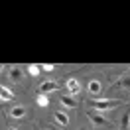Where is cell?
<instances>
[{
    "instance_id": "cell-1",
    "label": "cell",
    "mask_w": 130,
    "mask_h": 130,
    "mask_svg": "<svg viewBox=\"0 0 130 130\" xmlns=\"http://www.w3.org/2000/svg\"><path fill=\"white\" fill-rule=\"evenodd\" d=\"M87 105H89V108H93V110H110V108H116L118 105H122V101H118V99L93 101V99H89V101H87Z\"/></svg>"
},
{
    "instance_id": "cell-2",
    "label": "cell",
    "mask_w": 130,
    "mask_h": 130,
    "mask_svg": "<svg viewBox=\"0 0 130 130\" xmlns=\"http://www.w3.org/2000/svg\"><path fill=\"white\" fill-rule=\"evenodd\" d=\"M55 89H59L55 81H41L38 85V93H41V95H47V93H51V91H55Z\"/></svg>"
},
{
    "instance_id": "cell-3",
    "label": "cell",
    "mask_w": 130,
    "mask_h": 130,
    "mask_svg": "<svg viewBox=\"0 0 130 130\" xmlns=\"http://www.w3.org/2000/svg\"><path fill=\"white\" fill-rule=\"evenodd\" d=\"M65 89L69 91V95L73 97V95H79V93H81V85H79L77 79H67V81H65Z\"/></svg>"
},
{
    "instance_id": "cell-4",
    "label": "cell",
    "mask_w": 130,
    "mask_h": 130,
    "mask_svg": "<svg viewBox=\"0 0 130 130\" xmlns=\"http://www.w3.org/2000/svg\"><path fill=\"white\" fill-rule=\"evenodd\" d=\"M24 116H26V108L22 105H14L10 108V118L12 120H22Z\"/></svg>"
},
{
    "instance_id": "cell-5",
    "label": "cell",
    "mask_w": 130,
    "mask_h": 130,
    "mask_svg": "<svg viewBox=\"0 0 130 130\" xmlns=\"http://www.w3.org/2000/svg\"><path fill=\"white\" fill-rule=\"evenodd\" d=\"M89 118L93 120V124H95V126H108V124H110L105 116H101L99 112H89Z\"/></svg>"
},
{
    "instance_id": "cell-6",
    "label": "cell",
    "mask_w": 130,
    "mask_h": 130,
    "mask_svg": "<svg viewBox=\"0 0 130 130\" xmlns=\"http://www.w3.org/2000/svg\"><path fill=\"white\" fill-rule=\"evenodd\" d=\"M53 118H55V122H57V124H61V126H67L69 120H71V118H69V114L63 112V110H57V112L53 114Z\"/></svg>"
},
{
    "instance_id": "cell-7",
    "label": "cell",
    "mask_w": 130,
    "mask_h": 130,
    "mask_svg": "<svg viewBox=\"0 0 130 130\" xmlns=\"http://www.w3.org/2000/svg\"><path fill=\"white\" fill-rule=\"evenodd\" d=\"M87 89H89L91 95H99V93L103 91V85H101V81H97V79H91V81L87 83Z\"/></svg>"
},
{
    "instance_id": "cell-8",
    "label": "cell",
    "mask_w": 130,
    "mask_h": 130,
    "mask_svg": "<svg viewBox=\"0 0 130 130\" xmlns=\"http://www.w3.org/2000/svg\"><path fill=\"white\" fill-rule=\"evenodd\" d=\"M10 79L14 83H18V81H22V77H24V73H22V69L20 67H10Z\"/></svg>"
},
{
    "instance_id": "cell-9",
    "label": "cell",
    "mask_w": 130,
    "mask_h": 130,
    "mask_svg": "<svg viewBox=\"0 0 130 130\" xmlns=\"http://www.w3.org/2000/svg\"><path fill=\"white\" fill-rule=\"evenodd\" d=\"M59 101H61L67 108H75V106H77V101H75L71 95H61V97H59Z\"/></svg>"
},
{
    "instance_id": "cell-10",
    "label": "cell",
    "mask_w": 130,
    "mask_h": 130,
    "mask_svg": "<svg viewBox=\"0 0 130 130\" xmlns=\"http://www.w3.org/2000/svg\"><path fill=\"white\" fill-rule=\"evenodd\" d=\"M0 99H2V103L12 101V99H14V93H12V91H8V87H4V85H2V89H0Z\"/></svg>"
},
{
    "instance_id": "cell-11",
    "label": "cell",
    "mask_w": 130,
    "mask_h": 130,
    "mask_svg": "<svg viewBox=\"0 0 130 130\" xmlns=\"http://www.w3.org/2000/svg\"><path fill=\"white\" fill-rule=\"evenodd\" d=\"M26 71H28V75H30V77H38V75L41 73V65L32 63V65H28V69H26Z\"/></svg>"
},
{
    "instance_id": "cell-12",
    "label": "cell",
    "mask_w": 130,
    "mask_h": 130,
    "mask_svg": "<svg viewBox=\"0 0 130 130\" xmlns=\"http://www.w3.org/2000/svg\"><path fill=\"white\" fill-rule=\"evenodd\" d=\"M120 128L122 130H130V110L124 112V116H122V120H120Z\"/></svg>"
},
{
    "instance_id": "cell-13",
    "label": "cell",
    "mask_w": 130,
    "mask_h": 130,
    "mask_svg": "<svg viewBox=\"0 0 130 130\" xmlns=\"http://www.w3.org/2000/svg\"><path fill=\"white\" fill-rule=\"evenodd\" d=\"M36 103H38V106H41V108H45V106L49 105V99L45 97V95H41V93H38V97H36Z\"/></svg>"
},
{
    "instance_id": "cell-14",
    "label": "cell",
    "mask_w": 130,
    "mask_h": 130,
    "mask_svg": "<svg viewBox=\"0 0 130 130\" xmlns=\"http://www.w3.org/2000/svg\"><path fill=\"white\" fill-rule=\"evenodd\" d=\"M116 85H118V87H122V89H126V91H130V75H128V77H120Z\"/></svg>"
},
{
    "instance_id": "cell-15",
    "label": "cell",
    "mask_w": 130,
    "mask_h": 130,
    "mask_svg": "<svg viewBox=\"0 0 130 130\" xmlns=\"http://www.w3.org/2000/svg\"><path fill=\"white\" fill-rule=\"evenodd\" d=\"M55 69V65H51V63H43L41 65V71H53Z\"/></svg>"
},
{
    "instance_id": "cell-16",
    "label": "cell",
    "mask_w": 130,
    "mask_h": 130,
    "mask_svg": "<svg viewBox=\"0 0 130 130\" xmlns=\"http://www.w3.org/2000/svg\"><path fill=\"white\" fill-rule=\"evenodd\" d=\"M79 130H87V128H85V126H81V128H79Z\"/></svg>"
},
{
    "instance_id": "cell-17",
    "label": "cell",
    "mask_w": 130,
    "mask_h": 130,
    "mask_svg": "<svg viewBox=\"0 0 130 130\" xmlns=\"http://www.w3.org/2000/svg\"><path fill=\"white\" fill-rule=\"evenodd\" d=\"M8 130H16V128H8Z\"/></svg>"
}]
</instances>
